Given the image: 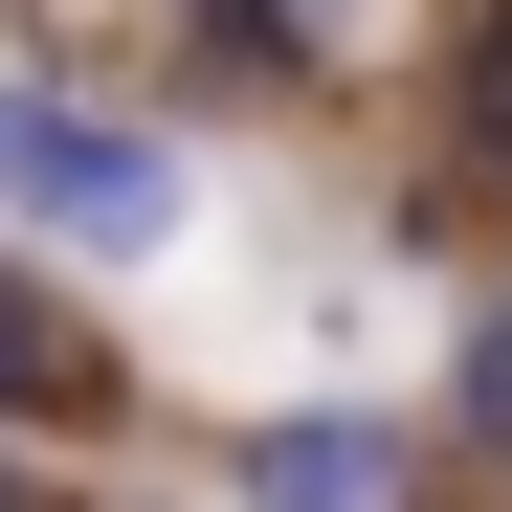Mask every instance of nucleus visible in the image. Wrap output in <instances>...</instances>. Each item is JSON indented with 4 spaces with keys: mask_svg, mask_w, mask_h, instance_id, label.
Returning <instances> with one entry per match:
<instances>
[{
    "mask_svg": "<svg viewBox=\"0 0 512 512\" xmlns=\"http://www.w3.org/2000/svg\"><path fill=\"white\" fill-rule=\"evenodd\" d=\"M245 512H423V446L379 401H290V423H245Z\"/></svg>",
    "mask_w": 512,
    "mask_h": 512,
    "instance_id": "obj_2",
    "label": "nucleus"
},
{
    "mask_svg": "<svg viewBox=\"0 0 512 512\" xmlns=\"http://www.w3.org/2000/svg\"><path fill=\"white\" fill-rule=\"evenodd\" d=\"M0 423H90V334H67L23 268H0Z\"/></svg>",
    "mask_w": 512,
    "mask_h": 512,
    "instance_id": "obj_3",
    "label": "nucleus"
},
{
    "mask_svg": "<svg viewBox=\"0 0 512 512\" xmlns=\"http://www.w3.org/2000/svg\"><path fill=\"white\" fill-rule=\"evenodd\" d=\"M0 201H23L45 245H90V268H134V245L179 223V156L112 134V112H67V90H0Z\"/></svg>",
    "mask_w": 512,
    "mask_h": 512,
    "instance_id": "obj_1",
    "label": "nucleus"
},
{
    "mask_svg": "<svg viewBox=\"0 0 512 512\" xmlns=\"http://www.w3.org/2000/svg\"><path fill=\"white\" fill-rule=\"evenodd\" d=\"M468 446L512 468V290H490V334H468Z\"/></svg>",
    "mask_w": 512,
    "mask_h": 512,
    "instance_id": "obj_5",
    "label": "nucleus"
},
{
    "mask_svg": "<svg viewBox=\"0 0 512 512\" xmlns=\"http://www.w3.org/2000/svg\"><path fill=\"white\" fill-rule=\"evenodd\" d=\"M0 512H67V490H45V468H23V423H0Z\"/></svg>",
    "mask_w": 512,
    "mask_h": 512,
    "instance_id": "obj_6",
    "label": "nucleus"
},
{
    "mask_svg": "<svg viewBox=\"0 0 512 512\" xmlns=\"http://www.w3.org/2000/svg\"><path fill=\"white\" fill-rule=\"evenodd\" d=\"M468 156H490V179H512V0H490V23H468Z\"/></svg>",
    "mask_w": 512,
    "mask_h": 512,
    "instance_id": "obj_4",
    "label": "nucleus"
}]
</instances>
